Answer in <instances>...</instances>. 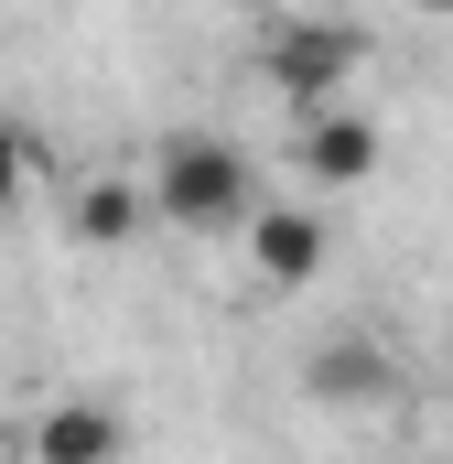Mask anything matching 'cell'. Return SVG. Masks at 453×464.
Returning <instances> with one entry per match:
<instances>
[{
	"label": "cell",
	"instance_id": "3",
	"mask_svg": "<svg viewBox=\"0 0 453 464\" xmlns=\"http://www.w3.org/2000/svg\"><path fill=\"white\" fill-rule=\"evenodd\" d=\"M237 248V270H248V292H313L324 270H335V227H324V206L313 195H259L248 206V227L226 237Z\"/></svg>",
	"mask_w": 453,
	"mask_h": 464
},
{
	"label": "cell",
	"instance_id": "1",
	"mask_svg": "<svg viewBox=\"0 0 453 464\" xmlns=\"http://www.w3.org/2000/svg\"><path fill=\"white\" fill-rule=\"evenodd\" d=\"M140 173H151V217L173 237H237L248 206L270 195V184H259V151L226 140V130H162Z\"/></svg>",
	"mask_w": 453,
	"mask_h": 464
},
{
	"label": "cell",
	"instance_id": "4",
	"mask_svg": "<svg viewBox=\"0 0 453 464\" xmlns=\"http://www.w3.org/2000/svg\"><path fill=\"white\" fill-rule=\"evenodd\" d=\"M292 162H303V184H313V195H356V184H378V162H389V130L356 109V98L292 109Z\"/></svg>",
	"mask_w": 453,
	"mask_h": 464
},
{
	"label": "cell",
	"instance_id": "8",
	"mask_svg": "<svg viewBox=\"0 0 453 464\" xmlns=\"http://www.w3.org/2000/svg\"><path fill=\"white\" fill-rule=\"evenodd\" d=\"M22 195H33V151H22V130L0 119V217H11Z\"/></svg>",
	"mask_w": 453,
	"mask_h": 464
},
{
	"label": "cell",
	"instance_id": "6",
	"mask_svg": "<svg viewBox=\"0 0 453 464\" xmlns=\"http://www.w3.org/2000/svg\"><path fill=\"white\" fill-rule=\"evenodd\" d=\"M22 454L33 464H119L130 454V411H109V400H43L22 421Z\"/></svg>",
	"mask_w": 453,
	"mask_h": 464
},
{
	"label": "cell",
	"instance_id": "5",
	"mask_svg": "<svg viewBox=\"0 0 453 464\" xmlns=\"http://www.w3.org/2000/svg\"><path fill=\"white\" fill-rule=\"evenodd\" d=\"M140 227H162V217H151V173L98 162V173L65 184V237H76V248H140Z\"/></svg>",
	"mask_w": 453,
	"mask_h": 464
},
{
	"label": "cell",
	"instance_id": "7",
	"mask_svg": "<svg viewBox=\"0 0 453 464\" xmlns=\"http://www.w3.org/2000/svg\"><path fill=\"white\" fill-rule=\"evenodd\" d=\"M303 378H313V400H367L389 367H378V346L345 335V346H313V356H303Z\"/></svg>",
	"mask_w": 453,
	"mask_h": 464
},
{
	"label": "cell",
	"instance_id": "9",
	"mask_svg": "<svg viewBox=\"0 0 453 464\" xmlns=\"http://www.w3.org/2000/svg\"><path fill=\"white\" fill-rule=\"evenodd\" d=\"M400 11H421V22H453V0H400Z\"/></svg>",
	"mask_w": 453,
	"mask_h": 464
},
{
	"label": "cell",
	"instance_id": "2",
	"mask_svg": "<svg viewBox=\"0 0 453 464\" xmlns=\"http://www.w3.org/2000/svg\"><path fill=\"white\" fill-rule=\"evenodd\" d=\"M356 76H367V33L335 22V11H281V22L259 33V87H270L281 109L356 98Z\"/></svg>",
	"mask_w": 453,
	"mask_h": 464
}]
</instances>
